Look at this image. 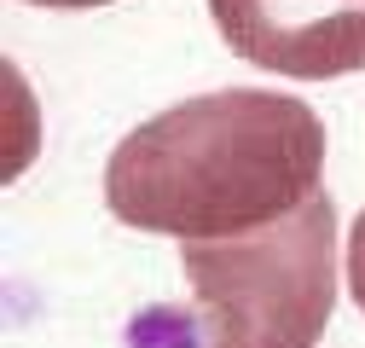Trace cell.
Here are the masks:
<instances>
[{
    "label": "cell",
    "mask_w": 365,
    "mask_h": 348,
    "mask_svg": "<svg viewBox=\"0 0 365 348\" xmlns=\"http://www.w3.org/2000/svg\"><path fill=\"white\" fill-rule=\"evenodd\" d=\"M325 122L267 87H220L186 99L110 151L105 203L122 227L180 244L250 238L319 198Z\"/></svg>",
    "instance_id": "6da1fadb"
},
{
    "label": "cell",
    "mask_w": 365,
    "mask_h": 348,
    "mask_svg": "<svg viewBox=\"0 0 365 348\" xmlns=\"http://www.w3.org/2000/svg\"><path fill=\"white\" fill-rule=\"evenodd\" d=\"M209 18L255 70L296 81L365 70V0H209Z\"/></svg>",
    "instance_id": "3957f363"
},
{
    "label": "cell",
    "mask_w": 365,
    "mask_h": 348,
    "mask_svg": "<svg viewBox=\"0 0 365 348\" xmlns=\"http://www.w3.org/2000/svg\"><path fill=\"white\" fill-rule=\"evenodd\" d=\"M348 290H354L359 314H365V209H359V221H354V238H348Z\"/></svg>",
    "instance_id": "277c9868"
},
{
    "label": "cell",
    "mask_w": 365,
    "mask_h": 348,
    "mask_svg": "<svg viewBox=\"0 0 365 348\" xmlns=\"http://www.w3.org/2000/svg\"><path fill=\"white\" fill-rule=\"evenodd\" d=\"M29 6H58V12H81V6H105V0H29Z\"/></svg>",
    "instance_id": "5b68a950"
},
{
    "label": "cell",
    "mask_w": 365,
    "mask_h": 348,
    "mask_svg": "<svg viewBox=\"0 0 365 348\" xmlns=\"http://www.w3.org/2000/svg\"><path fill=\"white\" fill-rule=\"evenodd\" d=\"M186 279L209 348H313L336 308L331 192L250 238L186 244Z\"/></svg>",
    "instance_id": "7a4b0ae2"
}]
</instances>
